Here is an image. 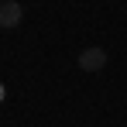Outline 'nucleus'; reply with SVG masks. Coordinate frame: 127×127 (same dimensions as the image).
Returning <instances> with one entry per match:
<instances>
[{"instance_id": "f257e3e1", "label": "nucleus", "mask_w": 127, "mask_h": 127, "mask_svg": "<svg viewBox=\"0 0 127 127\" xmlns=\"http://www.w3.org/2000/svg\"><path fill=\"white\" fill-rule=\"evenodd\" d=\"M106 65V52L100 48V45H93V48H83L79 52V69L83 72H100Z\"/></svg>"}, {"instance_id": "f03ea898", "label": "nucleus", "mask_w": 127, "mask_h": 127, "mask_svg": "<svg viewBox=\"0 0 127 127\" xmlns=\"http://www.w3.org/2000/svg\"><path fill=\"white\" fill-rule=\"evenodd\" d=\"M21 17H24L21 3H14V0H3V3H0V28H17Z\"/></svg>"}]
</instances>
